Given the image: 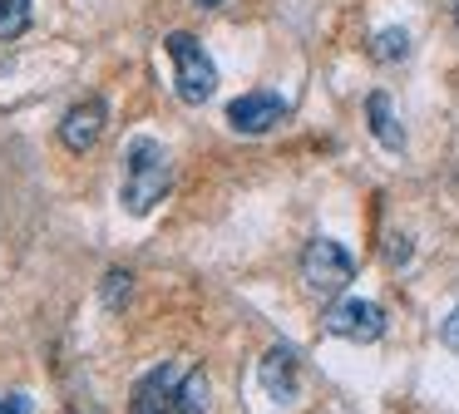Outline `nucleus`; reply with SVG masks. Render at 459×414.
<instances>
[{
  "instance_id": "nucleus-1",
  "label": "nucleus",
  "mask_w": 459,
  "mask_h": 414,
  "mask_svg": "<svg viewBox=\"0 0 459 414\" xmlns=\"http://www.w3.org/2000/svg\"><path fill=\"white\" fill-rule=\"evenodd\" d=\"M173 187V163H169V148L159 138L139 134L129 148H124V173H119V203L129 217H149L153 207L169 197Z\"/></svg>"
},
{
  "instance_id": "nucleus-2",
  "label": "nucleus",
  "mask_w": 459,
  "mask_h": 414,
  "mask_svg": "<svg viewBox=\"0 0 459 414\" xmlns=\"http://www.w3.org/2000/svg\"><path fill=\"white\" fill-rule=\"evenodd\" d=\"M163 49H169V59H173V89H178V99L188 108L208 104V99L218 94V65H212L208 49L198 45V35L173 30V35L163 39Z\"/></svg>"
},
{
  "instance_id": "nucleus-3",
  "label": "nucleus",
  "mask_w": 459,
  "mask_h": 414,
  "mask_svg": "<svg viewBox=\"0 0 459 414\" xmlns=\"http://www.w3.org/2000/svg\"><path fill=\"white\" fill-rule=\"evenodd\" d=\"M351 276H356V262H351L346 246L336 237H311L307 252H301V281H307V291L341 296L351 286Z\"/></svg>"
},
{
  "instance_id": "nucleus-4",
  "label": "nucleus",
  "mask_w": 459,
  "mask_h": 414,
  "mask_svg": "<svg viewBox=\"0 0 459 414\" xmlns=\"http://www.w3.org/2000/svg\"><path fill=\"white\" fill-rule=\"evenodd\" d=\"M183 375H188L183 360H163V365H153L149 375H139V384H134V394H129V414H178Z\"/></svg>"
},
{
  "instance_id": "nucleus-5",
  "label": "nucleus",
  "mask_w": 459,
  "mask_h": 414,
  "mask_svg": "<svg viewBox=\"0 0 459 414\" xmlns=\"http://www.w3.org/2000/svg\"><path fill=\"white\" fill-rule=\"evenodd\" d=\"M326 331L341 335V341H356V345H370L385 335V311L376 301H360V296H346L326 311Z\"/></svg>"
},
{
  "instance_id": "nucleus-6",
  "label": "nucleus",
  "mask_w": 459,
  "mask_h": 414,
  "mask_svg": "<svg viewBox=\"0 0 459 414\" xmlns=\"http://www.w3.org/2000/svg\"><path fill=\"white\" fill-rule=\"evenodd\" d=\"M281 118H287V99H281L277 89H252V94H242V99L228 104V124L238 128V134H247V138L272 134Z\"/></svg>"
},
{
  "instance_id": "nucleus-7",
  "label": "nucleus",
  "mask_w": 459,
  "mask_h": 414,
  "mask_svg": "<svg viewBox=\"0 0 459 414\" xmlns=\"http://www.w3.org/2000/svg\"><path fill=\"white\" fill-rule=\"evenodd\" d=\"M104 124H109V108H104L100 94H90V99H80V104L65 108V118H60V143L70 148V153H90V148L104 138Z\"/></svg>"
},
{
  "instance_id": "nucleus-8",
  "label": "nucleus",
  "mask_w": 459,
  "mask_h": 414,
  "mask_svg": "<svg viewBox=\"0 0 459 414\" xmlns=\"http://www.w3.org/2000/svg\"><path fill=\"white\" fill-rule=\"evenodd\" d=\"M257 384H262V394H267V400H277V404L297 400V390H301V360H297V350H291V345H272V350L262 355V365H257Z\"/></svg>"
},
{
  "instance_id": "nucleus-9",
  "label": "nucleus",
  "mask_w": 459,
  "mask_h": 414,
  "mask_svg": "<svg viewBox=\"0 0 459 414\" xmlns=\"http://www.w3.org/2000/svg\"><path fill=\"white\" fill-rule=\"evenodd\" d=\"M366 124H370V134H376L380 148H390V153H400V148H405V124H400L390 94H370L366 99Z\"/></svg>"
},
{
  "instance_id": "nucleus-10",
  "label": "nucleus",
  "mask_w": 459,
  "mask_h": 414,
  "mask_svg": "<svg viewBox=\"0 0 459 414\" xmlns=\"http://www.w3.org/2000/svg\"><path fill=\"white\" fill-rule=\"evenodd\" d=\"M370 59H376V65H400V59H410V35L405 30H380L376 39H370Z\"/></svg>"
},
{
  "instance_id": "nucleus-11",
  "label": "nucleus",
  "mask_w": 459,
  "mask_h": 414,
  "mask_svg": "<svg viewBox=\"0 0 459 414\" xmlns=\"http://www.w3.org/2000/svg\"><path fill=\"white\" fill-rule=\"evenodd\" d=\"M208 375L203 370H188L183 375V384H178V414H203L208 410Z\"/></svg>"
},
{
  "instance_id": "nucleus-12",
  "label": "nucleus",
  "mask_w": 459,
  "mask_h": 414,
  "mask_svg": "<svg viewBox=\"0 0 459 414\" xmlns=\"http://www.w3.org/2000/svg\"><path fill=\"white\" fill-rule=\"evenodd\" d=\"M30 5L35 0H0V39H21L30 30Z\"/></svg>"
},
{
  "instance_id": "nucleus-13",
  "label": "nucleus",
  "mask_w": 459,
  "mask_h": 414,
  "mask_svg": "<svg viewBox=\"0 0 459 414\" xmlns=\"http://www.w3.org/2000/svg\"><path fill=\"white\" fill-rule=\"evenodd\" d=\"M100 296H104V306H109V311L129 306V296H134V276H129V272H109V276H104V286H100Z\"/></svg>"
},
{
  "instance_id": "nucleus-14",
  "label": "nucleus",
  "mask_w": 459,
  "mask_h": 414,
  "mask_svg": "<svg viewBox=\"0 0 459 414\" xmlns=\"http://www.w3.org/2000/svg\"><path fill=\"white\" fill-rule=\"evenodd\" d=\"M410 256H415V242H410L405 232H395V237L385 242V262H390V266H405Z\"/></svg>"
},
{
  "instance_id": "nucleus-15",
  "label": "nucleus",
  "mask_w": 459,
  "mask_h": 414,
  "mask_svg": "<svg viewBox=\"0 0 459 414\" xmlns=\"http://www.w3.org/2000/svg\"><path fill=\"white\" fill-rule=\"evenodd\" d=\"M439 341H445V350L459 355V306L445 315V321H439Z\"/></svg>"
},
{
  "instance_id": "nucleus-16",
  "label": "nucleus",
  "mask_w": 459,
  "mask_h": 414,
  "mask_svg": "<svg viewBox=\"0 0 459 414\" xmlns=\"http://www.w3.org/2000/svg\"><path fill=\"white\" fill-rule=\"evenodd\" d=\"M0 414H30V400H25V394H5V400H0Z\"/></svg>"
},
{
  "instance_id": "nucleus-17",
  "label": "nucleus",
  "mask_w": 459,
  "mask_h": 414,
  "mask_svg": "<svg viewBox=\"0 0 459 414\" xmlns=\"http://www.w3.org/2000/svg\"><path fill=\"white\" fill-rule=\"evenodd\" d=\"M455 30H459V0H455Z\"/></svg>"
},
{
  "instance_id": "nucleus-18",
  "label": "nucleus",
  "mask_w": 459,
  "mask_h": 414,
  "mask_svg": "<svg viewBox=\"0 0 459 414\" xmlns=\"http://www.w3.org/2000/svg\"><path fill=\"white\" fill-rule=\"evenodd\" d=\"M198 5H222V0H198Z\"/></svg>"
}]
</instances>
